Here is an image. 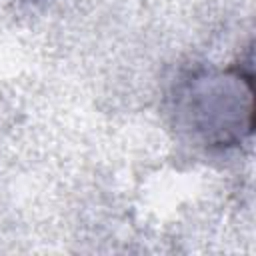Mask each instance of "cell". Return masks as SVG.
I'll list each match as a JSON object with an SVG mask.
<instances>
[{
    "instance_id": "1",
    "label": "cell",
    "mask_w": 256,
    "mask_h": 256,
    "mask_svg": "<svg viewBox=\"0 0 256 256\" xmlns=\"http://www.w3.org/2000/svg\"><path fill=\"white\" fill-rule=\"evenodd\" d=\"M240 76H216L208 80H196L190 86L188 110L192 122L200 132L216 136V142H226L232 132V112L236 106L230 104V98L240 92Z\"/></svg>"
}]
</instances>
